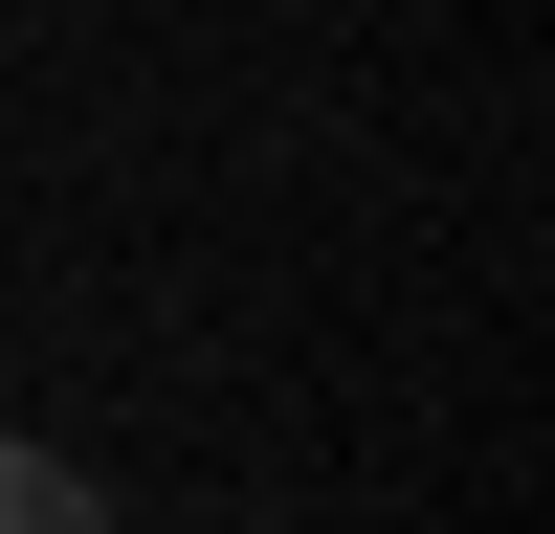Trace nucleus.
<instances>
[{
    "label": "nucleus",
    "mask_w": 555,
    "mask_h": 534,
    "mask_svg": "<svg viewBox=\"0 0 555 534\" xmlns=\"http://www.w3.org/2000/svg\"><path fill=\"white\" fill-rule=\"evenodd\" d=\"M0 534H112V490H89L67 445H0Z\"/></svg>",
    "instance_id": "1"
}]
</instances>
